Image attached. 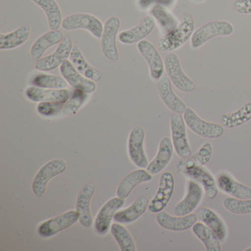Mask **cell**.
<instances>
[{"label": "cell", "mask_w": 251, "mask_h": 251, "mask_svg": "<svg viewBox=\"0 0 251 251\" xmlns=\"http://www.w3.org/2000/svg\"><path fill=\"white\" fill-rule=\"evenodd\" d=\"M176 170L177 173H181L187 178L200 183L208 199H214L217 197L219 190L217 181L212 174L205 167L197 165L190 158H182L176 164Z\"/></svg>", "instance_id": "6da1fadb"}, {"label": "cell", "mask_w": 251, "mask_h": 251, "mask_svg": "<svg viewBox=\"0 0 251 251\" xmlns=\"http://www.w3.org/2000/svg\"><path fill=\"white\" fill-rule=\"evenodd\" d=\"M195 30V20L190 14H186L176 29L163 36L157 42V48L163 52H172L181 48Z\"/></svg>", "instance_id": "7a4b0ae2"}, {"label": "cell", "mask_w": 251, "mask_h": 251, "mask_svg": "<svg viewBox=\"0 0 251 251\" xmlns=\"http://www.w3.org/2000/svg\"><path fill=\"white\" fill-rule=\"evenodd\" d=\"M233 26L224 20L210 22L197 29L191 38V47L199 49L210 39L217 36H228L233 33Z\"/></svg>", "instance_id": "3957f363"}, {"label": "cell", "mask_w": 251, "mask_h": 251, "mask_svg": "<svg viewBox=\"0 0 251 251\" xmlns=\"http://www.w3.org/2000/svg\"><path fill=\"white\" fill-rule=\"evenodd\" d=\"M104 25L98 17L86 13H78L67 16L63 20L61 27L64 30H75L82 29L90 33L94 37L101 39Z\"/></svg>", "instance_id": "277c9868"}, {"label": "cell", "mask_w": 251, "mask_h": 251, "mask_svg": "<svg viewBox=\"0 0 251 251\" xmlns=\"http://www.w3.org/2000/svg\"><path fill=\"white\" fill-rule=\"evenodd\" d=\"M186 126L193 133L205 139H218L224 134L225 127L218 123L205 121L191 108L187 107L183 113Z\"/></svg>", "instance_id": "5b68a950"}, {"label": "cell", "mask_w": 251, "mask_h": 251, "mask_svg": "<svg viewBox=\"0 0 251 251\" xmlns=\"http://www.w3.org/2000/svg\"><path fill=\"white\" fill-rule=\"evenodd\" d=\"M67 169V163L63 159L52 160L41 167L32 182V190L35 196L42 198L50 180L62 174Z\"/></svg>", "instance_id": "8992f818"}, {"label": "cell", "mask_w": 251, "mask_h": 251, "mask_svg": "<svg viewBox=\"0 0 251 251\" xmlns=\"http://www.w3.org/2000/svg\"><path fill=\"white\" fill-rule=\"evenodd\" d=\"M164 67L167 75L176 89L184 93H189L196 89V84L183 72L180 59L176 54L171 52L166 55Z\"/></svg>", "instance_id": "52a82bcc"}, {"label": "cell", "mask_w": 251, "mask_h": 251, "mask_svg": "<svg viewBox=\"0 0 251 251\" xmlns=\"http://www.w3.org/2000/svg\"><path fill=\"white\" fill-rule=\"evenodd\" d=\"M186 123L183 116L173 114L170 119L172 142L177 156L183 159L189 158L192 155V149L189 143L186 132Z\"/></svg>", "instance_id": "ba28073f"}, {"label": "cell", "mask_w": 251, "mask_h": 251, "mask_svg": "<svg viewBox=\"0 0 251 251\" xmlns=\"http://www.w3.org/2000/svg\"><path fill=\"white\" fill-rule=\"evenodd\" d=\"M121 26V22L117 17L108 18L104 24L103 32L101 37V49L104 57L111 61L120 59L117 38Z\"/></svg>", "instance_id": "9c48e42d"}, {"label": "cell", "mask_w": 251, "mask_h": 251, "mask_svg": "<svg viewBox=\"0 0 251 251\" xmlns=\"http://www.w3.org/2000/svg\"><path fill=\"white\" fill-rule=\"evenodd\" d=\"M204 194L203 188L200 183L188 178L184 197L176 204L173 209L175 215L186 216L192 214L202 202Z\"/></svg>", "instance_id": "30bf717a"}, {"label": "cell", "mask_w": 251, "mask_h": 251, "mask_svg": "<svg viewBox=\"0 0 251 251\" xmlns=\"http://www.w3.org/2000/svg\"><path fill=\"white\" fill-rule=\"evenodd\" d=\"M73 43L71 37L65 36L64 40L58 45L53 53L36 61V70L40 72H50L61 67L66 61L70 59Z\"/></svg>", "instance_id": "8fae6325"}, {"label": "cell", "mask_w": 251, "mask_h": 251, "mask_svg": "<svg viewBox=\"0 0 251 251\" xmlns=\"http://www.w3.org/2000/svg\"><path fill=\"white\" fill-rule=\"evenodd\" d=\"M145 130L142 126L132 129L127 141V152L132 162L139 168H147L148 157L145 150Z\"/></svg>", "instance_id": "7c38bea8"}, {"label": "cell", "mask_w": 251, "mask_h": 251, "mask_svg": "<svg viewBox=\"0 0 251 251\" xmlns=\"http://www.w3.org/2000/svg\"><path fill=\"white\" fill-rule=\"evenodd\" d=\"M175 189V178L170 172L161 175L158 183V190L154 198L150 202L148 211L157 214L163 211L168 205Z\"/></svg>", "instance_id": "4fadbf2b"}, {"label": "cell", "mask_w": 251, "mask_h": 251, "mask_svg": "<svg viewBox=\"0 0 251 251\" xmlns=\"http://www.w3.org/2000/svg\"><path fill=\"white\" fill-rule=\"evenodd\" d=\"M137 50L149 67L151 79L154 81H158L164 76L165 67L158 48L149 41L142 40L137 44Z\"/></svg>", "instance_id": "5bb4252c"}, {"label": "cell", "mask_w": 251, "mask_h": 251, "mask_svg": "<svg viewBox=\"0 0 251 251\" xmlns=\"http://www.w3.org/2000/svg\"><path fill=\"white\" fill-rule=\"evenodd\" d=\"M77 221H79L78 213L76 210H70L42 223L38 232L42 237H51L71 227Z\"/></svg>", "instance_id": "9a60e30c"}, {"label": "cell", "mask_w": 251, "mask_h": 251, "mask_svg": "<svg viewBox=\"0 0 251 251\" xmlns=\"http://www.w3.org/2000/svg\"><path fill=\"white\" fill-rule=\"evenodd\" d=\"M125 199L115 197L108 200L97 214L95 221V230L98 234L104 236L111 228V222L116 213L123 206Z\"/></svg>", "instance_id": "2e32d148"}, {"label": "cell", "mask_w": 251, "mask_h": 251, "mask_svg": "<svg viewBox=\"0 0 251 251\" xmlns=\"http://www.w3.org/2000/svg\"><path fill=\"white\" fill-rule=\"evenodd\" d=\"M156 25L155 19L152 16H146L135 27L123 30L119 34L120 43L126 45H133L145 40Z\"/></svg>", "instance_id": "e0dca14e"}, {"label": "cell", "mask_w": 251, "mask_h": 251, "mask_svg": "<svg viewBox=\"0 0 251 251\" xmlns=\"http://www.w3.org/2000/svg\"><path fill=\"white\" fill-rule=\"evenodd\" d=\"M198 218L196 214H188L186 216H172L166 211L157 213L155 220L160 227L171 231H185L192 228L197 223Z\"/></svg>", "instance_id": "ac0fdd59"}, {"label": "cell", "mask_w": 251, "mask_h": 251, "mask_svg": "<svg viewBox=\"0 0 251 251\" xmlns=\"http://www.w3.org/2000/svg\"><path fill=\"white\" fill-rule=\"evenodd\" d=\"M95 185L92 183L84 185L80 189L76 200V211L78 213L79 222L84 227H92L93 217L91 212V201L95 192Z\"/></svg>", "instance_id": "d6986e66"}, {"label": "cell", "mask_w": 251, "mask_h": 251, "mask_svg": "<svg viewBox=\"0 0 251 251\" xmlns=\"http://www.w3.org/2000/svg\"><path fill=\"white\" fill-rule=\"evenodd\" d=\"M62 77L74 89L83 91L87 94H92L96 91L97 85L93 80H89L80 74L70 61H66L60 67Z\"/></svg>", "instance_id": "ffe728a7"}, {"label": "cell", "mask_w": 251, "mask_h": 251, "mask_svg": "<svg viewBox=\"0 0 251 251\" xmlns=\"http://www.w3.org/2000/svg\"><path fill=\"white\" fill-rule=\"evenodd\" d=\"M158 92L163 103L172 112L183 114L187 107L185 102L175 93L173 83L168 75H164L158 80Z\"/></svg>", "instance_id": "44dd1931"}, {"label": "cell", "mask_w": 251, "mask_h": 251, "mask_svg": "<svg viewBox=\"0 0 251 251\" xmlns=\"http://www.w3.org/2000/svg\"><path fill=\"white\" fill-rule=\"evenodd\" d=\"M216 181L218 189L230 197L243 200L251 198V188L239 183L226 172L218 173Z\"/></svg>", "instance_id": "7402d4cb"}, {"label": "cell", "mask_w": 251, "mask_h": 251, "mask_svg": "<svg viewBox=\"0 0 251 251\" xmlns=\"http://www.w3.org/2000/svg\"><path fill=\"white\" fill-rule=\"evenodd\" d=\"M174 147L170 138L165 136L160 141L158 152L152 161L148 164L147 170L151 175L158 174L170 164L173 158Z\"/></svg>", "instance_id": "603a6c76"}, {"label": "cell", "mask_w": 251, "mask_h": 251, "mask_svg": "<svg viewBox=\"0 0 251 251\" xmlns=\"http://www.w3.org/2000/svg\"><path fill=\"white\" fill-rule=\"evenodd\" d=\"M71 92L67 89H42L36 86H30L25 91V95L29 100L33 102H65Z\"/></svg>", "instance_id": "cb8c5ba5"}, {"label": "cell", "mask_w": 251, "mask_h": 251, "mask_svg": "<svg viewBox=\"0 0 251 251\" xmlns=\"http://www.w3.org/2000/svg\"><path fill=\"white\" fill-rule=\"evenodd\" d=\"M64 33L60 30H50L39 36L30 48V56L35 61L42 58L44 54L52 47L58 45L64 40Z\"/></svg>", "instance_id": "d4e9b609"}, {"label": "cell", "mask_w": 251, "mask_h": 251, "mask_svg": "<svg viewBox=\"0 0 251 251\" xmlns=\"http://www.w3.org/2000/svg\"><path fill=\"white\" fill-rule=\"evenodd\" d=\"M198 220L211 229L217 235L222 243L227 237V227L223 219L211 208L201 207L196 212Z\"/></svg>", "instance_id": "484cf974"}, {"label": "cell", "mask_w": 251, "mask_h": 251, "mask_svg": "<svg viewBox=\"0 0 251 251\" xmlns=\"http://www.w3.org/2000/svg\"><path fill=\"white\" fill-rule=\"evenodd\" d=\"M150 201L146 196L138 197L130 206L118 211L114 216V221L121 224H130L140 218L149 206Z\"/></svg>", "instance_id": "4316f807"}, {"label": "cell", "mask_w": 251, "mask_h": 251, "mask_svg": "<svg viewBox=\"0 0 251 251\" xmlns=\"http://www.w3.org/2000/svg\"><path fill=\"white\" fill-rule=\"evenodd\" d=\"M152 179V175L143 168L130 172L119 184L117 189V197L126 199L136 186L142 183L151 181Z\"/></svg>", "instance_id": "83f0119b"}, {"label": "cell", "mask_w": 251, "mask_h": 251, "mask_svg": "<svg viewBox=\"0 0 251 251\" xmlns=\"http://www.w3.org/2000/svg\"><path fill=\"white\" fill-rule=\"evenodd\" d=\"M31 35V27L29 25L22 26L17 30L8 33H0V50H10L24 45Z\"/></svg>", "instance_id": "f1b7e54d"}, {"label": "cell", "mask_w": 251, "mask_h": 251, "mask_svg": "<svg viewBox=\"0 0 251 251\" xmlns=\"http://www.w3.org/2000/svg\"><path fill=\"white\" fill-rule=\"evenodd\" d=\"M70 61L76 70L86 78L95 82L100 81L102 79V74L99 70L92 67L85 58L78 47L73 46Z\"/></svg>", "instance_id": "f546056e"}, {"label": "cell", "mask_w": 251, "mask_h": 251, "mask_svg": "<svg viewBox=\"0 0 251 251\" xmlns=\"http://www.w3.org/2000/svg\"><path fill=\"white\" fill-rule=\"evenodd\" d=\"M192 233L202 242L206 251H221V243L216 233L202 222H198L192 227Z\"/></svg>", "instance_id": "4dcf8cb0"}, {"label": "cell", "mask_w": 251, "mask_h": 251, "mask_svg": "<svg viewBox=\"0 0 251 251\" xmlns=\"http://www.w3.org/2000/svg\"><path fill=\"white\" fill-rule=\"evenodd\" d=\"M33 3L43 10L50 30H59L62 24L63 16L61 8L55 0H31Z\"/></svg>", "instance_id": "1f68e13d"}, {"label": "cell", "mask_w": 251, "mask_h": 251, "mask_svg": "<svg viewBox=\"0 0 251 251\" xmlns=\"http://www.w3.org/2000/svg\"><path fill=\"white\" fill-rule=\"evenodd\" d=\"M151 16L155 19V23H158V27L163 36L173 31L177 27L179 23L177 19L169 11L167 8L156 4L152 7L151 11Z\"/></svg>", "instance_id": "d6a6232c"}, {"label": "cell", "mask_w": 251, "mask_h": 251, "mask_svg": "<svg viewBox=\"0 0 251 251\" xmlns=\"http://www.w3.org/2000/svg\"><path fill=\"white\" fill-rule=\"evenodd\" d=\"M251 120V101L246 102L234 112L223 114L220 124L225 128L232 129L239 127Z\"/></svg>", "instance_id": "836d02e7"}, {"label": "cell", "mask_w": 251, "mask_h": 251, "mask_svg": "<svg viewBox=\"0 0 251 251\" xmlns=\"http://www.w3.org/2000/svg\"><path fill=\"white\" fill-rule=\"evenodd\" d=\"M30 83L36 87L50 89H67L68 86L67 80L61 76L43 73L35 75L30 80Z\"/></svg>", "instance_id": "e575fe53"}, {"label": "cell", "mask_w": 251, "mask_h": 251, "mask_svg": "<svg viewBox=\"0 0 251 251\" xmlns=\"http://www.w3.org/2000/svg\"><path fill=\"white\" fill-rule=\"evenodd\" d=\"M111 232L122 251H136V248L131 234L121 223H117L111 226Z\"/></svg>", "instance_id": "d590c367"}, {"label": "cell", "mask_w": 251, "mask_h": 251, "mask_svg": "<svg viewBox=\"0 0 251 251\" xmlns=\"http://www.w3.org/2000/svg\"><path fill=\"white\" fill-rule=\"evenodd\" d=\"M89 94L78 89H74L70 93L68 100L63 107L62 113L66 117L75 115L89 100Z\"/></svg>", "instance_id": "8d00e7d4"}, {"label": "cell", "mask_w": 251, "mask_h": 251, "mask_svg": "<svg viewBox=\"0 0 251 251\" xmlns=\"http://www.w3.org/2000/svg\"><path fill=\"white\" fill-rule=\"evenodd\" d=\"M225 209L232 214L245 215L251 214V199H237L233 197H227L223 201Z\"/></svg>", "instance_id": "74e56055"}, {"label": "cell", "mask_w": 251, "mask_h": 251, "mask_svg": "<svg viewBox=\"0 0 251 251\" xmlns=\"http://www.w3.org/2000/svg\"><path fill=\"white\" fill-rule=\"evenodd\" d=\"M212 145L210 142H205L197 152L192 154L189 158H190L197 165L204 167V165L209 162L212 157Z\"/></svg>", "instance_id": "f35d334b"}, {"label": "cell", "mask_w": 251, "mask_h": 251, "mask_svg": "<svg viewBox=\"0 0 251 251\" xmlns=\"http://www.w3.org/2000/svg\"><path fill=\"white\" fill-rule=\"evenodd\" d=\"M65 102H42L37 106V111L41 116L45 117H52L62 112L63 107Z\"/></svg>", "instance_id": "ab89813d"}, {"label": "cell", "mask_w": 251, "mask_h": 251, "mask_svg": "<svg viewBox=\"0 0 251 251\" xmlns=\"http://www.w3.org/2000/svg\"><path fill=\"white\" fill-rule=\"evenodd\" d=\"M233 8L240 14H251V0H236Z\"/></svg>", "instance_id": "60d3db41"}, {"label": "cell", "mask_w": 251, "mask_h": 251, "mask_svg": "<svg viewBox=\"0 0 251 251\" xmlns=\"http://www.w3.org/2000/svg\"><path fill=\"white\" fill-rule=\"evenodd\" d=\"M153 2H155V0H139V5L141 9L146 10L148 9Z\"/></svg>", "instance_id": "b9f144b4"}, {"label": "cell", "mask_w": 251, "mask_h": 251, "mask_svg": "<svg viewBox=\"0 0 251 251\" xmlns=\"http://www.w3.org/2000/svg\"><path fill=\"white\" fill-rule=\"evenodd\" d=\"M176 0H155L156 4L162 5L165 8H170L174 5Z\"/></svg>", "instance_id": "7bdbcfd3"}, {"label": "cell", "mask_w": 251, "mask_h": 251, "mask_svg": "<svg viewBox=\"0 0 251 251\" xmlns=\"http://www.w3.org/2000/svg\"><path fill=\"white\" fill-rule=\"evenodd\" d=\"M245 251H251V248H247V249L245 250Z\"/></svg>", "instance_id": "ee69618b"}, {"label": "cell", "mask_w": 251, "mask_h": 251, "mask_svg": "<svg viewBox=\"0 0 251 251\" xmlns=\"http://www.w3.org/2000/svg\"><path fill=\"white\" fill-rule=\"evenodd\" d=\"M196 1H199V2H201V1H202V0H196Z\"/></svg>", "instance_id": "f6af8a7d"}]
</instances>
